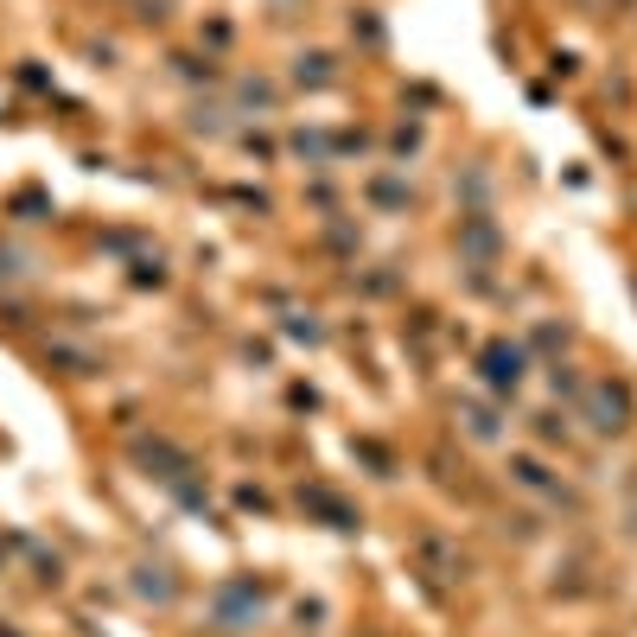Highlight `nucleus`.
<instances>
[{"mask_svg":"<svg viewBox=\"0 0 637 637\" xmlns=\"http://www.w3.org/2000/svg\"><path fill=\"white\" fill-rule=\"evenodd\" d=\"M325 64H332V58H300V83H332Z\"/></svg>","mask_w":637,"mask_h":637,"instance_id":"4","label":"nucleus"},{"mask_svg":"<svg viewBox=\"0 0 637 637\" xmlns=\"http://www.w3.org/2000/svg\"><path fill=\"white\" fill-rule=\"evenodd\" d=\"M485 376H491V389H516V383H523V351L491 344V351H485Z\"/></svg>","mask_w":637,"mask_h":637,"instance_id":"2","label":"nucleus"},{"mask_svg":"<svg viewBox=\"0 0 637 637\" xmlns=\"http://www.w3.org/2000/svg\"><path fill=\"white\" fill-rule=\"evenodd\" d=\"M217 612H223V631H243V625H255V612H262V593L255 587H223Z\"/></svg>","mask_w":637,"mask_h":637,"instance_id":"1","label":"nucleus"},{"mask_svg":"<svg viewBox=\"0 0 637 637\" xmlns=\"http://www.w3.org/2000/svg\"><path fill=\"white\" fill-rule=\"evenodd\" d=\"M593 427L599 434H618V427H625V395L618 389H593Z\"/></svg>","mask_w":637,"mask_h":637,"instance_id":"3","label":"nucleus"}]
</instances>
